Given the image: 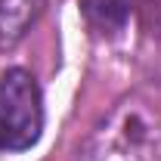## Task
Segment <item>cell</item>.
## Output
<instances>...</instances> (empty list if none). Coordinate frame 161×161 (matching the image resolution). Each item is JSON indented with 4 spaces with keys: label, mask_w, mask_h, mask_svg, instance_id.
<instances>
[{
    "label": "cell",
    "mask_w": 161,
    "mask_h": 161,
    "mask_svg": "<svg viewBox=\"0 0 161 161\" xmlns=\"http://www.w3.org/2000/svg\"><path fill=\"white\" fill-rule=\"evenodd\" d=\"M47 0H0V50L19 43L22 34L37 22Z\"/></svg>",
    "instance_id": "obj_3"
},
{
    "label": "cell",
    "mask_w": 161,
    "mask_h": 161,
    "mask_svg": "<svg viewBox=\"0 0 161 161\" xmlns=\"http://www.w3.org/2000/svg\"><path fill=\"white\" fill-rule=\"evenodd\" d=\"M43 130L40 87L25 68L0 71V152H22Z\"/></svg>",
    "instance_id": "obj_1"
},
{
    "label": "cell",
    "mask_w": 161,
    "mask_h": 161,
    "mask_svg": "<svg viewBox=\"0 0 161 161\" xmlns=\"http://www.w3.org/2000/svg\"><path fill=\"white\" fill-rule=\"evenodd\" d=\"M142 130L146 127L140 124V118L124 112L121 124L102 133V142L90 161H146V133Z\"/></svg>",
    "instance_id": "obj_2"
}]
</instances>
